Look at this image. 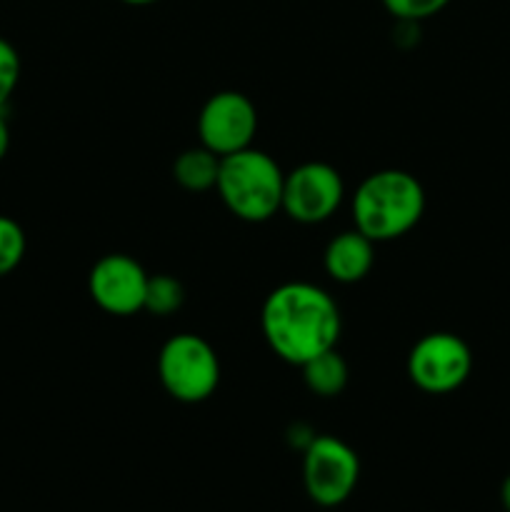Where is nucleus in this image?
I'll list each match as a JSON object with an SVG mask.
<instances>
[{
  "mask_svg": "<svg viewBox=\"0 0 510 512\" xmlns=\"http://www.w3.org/2000/svg\"><path fill=\"white\" fill-rule=\"evenodd\" d=\"M158 378L165 393L178 403H203L220 385L218 353L200 335H173L158 353Z\"/></svg>",
  "mask_w": 510,
  "mask_h": 512,
  "instance_id": "nucleus-4",
  "label": "nucleus"
},
{
  "mask_svg": "<svg viewBox=\"0 0 510 512\" xmlns=\"http://www.w3.org/2000/svg\"><path fill=\"white\" fill-rule=\"evenodd\" d=\"M380 3H383V8L388 10L395 20H403V23H420V20L433 18L440 10L448 8L450 0H380Z\"/></svg>",
  "mask_w": 510,
  "mask_h": 512,
  "instance_id": "nucleus-15",
  "label": "nucleus"
},
{
  "mask_svg": "<svg viewBox=\"0 0 510 512\" xmlns=\"http://www.w3.org/2000/svg\"><path fill=\"white\" fill-rule=\"evenodd\" d=\"M258 133V110L248 95L238 90H220L210 95L198 115L200 145L215 155H230L253 145Z\"/></svg>",
  "mask_w": 510,
  "mask_h": 512,
  "instance_id": "nucleus-8",
  "label": "nucleus"
},
{
  "mask_svg": "<svg viewBox=\"0 0 510 512\" xmlns=\"http://www.w3.org/2000/svg\"><path fill=\"white\" fill-rule=\"evenodd\" d=\"M8 148H10V125L8 120H5L3 110H0V160L8 155Z\"/></svg>",
  "mask_w": 510,
  "mask_h": 512,
  "instance_id": "nucleus-17",
  "label": "nucleus"
},
{
  "mask_svg": "<svg viewBox=\"0 0 510 512\" xmlns=\"http://www.w3.org/2000/svg\"><path fill=\"white\" fill-rule=\"evenodd\" d=\"M345 198L343 175L323 160H308L285 173L283 210L290 220L303 225L325 223Z\"/></svg>",
  "mask_w": 510,
  "mask_h": 512,
  "instance_id": "nucleus-7",
  "label": "nucleus"
},
{
  "mask_svg": "<svg viewBox=\"0 0 510 512\" xmlns=\"http://www.w3.org/2000/svg\"><path fill=\"white\" fill-rule=\"evenodd\" d=\"M360 480V458L345 440L315 435L303 450V485L320 508H338L355 493Z\"/></svg>",
  "mask_w": 510,
  "mask_h": 512,
  "instance_id": "nucleus-5",
  "label": "nucleus"
},
{
  "mask_svg": "<svg viewBox=\"0 0 510 512\" xmlns=\"http://www.w3.org/2000/svg\"><path fill=\"white\" fill-rule=\"evenodd\" d=\"M20 70H23V65H20V55L15 45L10 40L0 38V110L5 108L10 95L18 88Z\"/></svg>",
  "mask_w": 510,
  "mask_h": 512,
  "instance_id": "nucleus-16",
  "label": "nucleus"
},
{
  "mask_svg": "<svg viewBox=\"0 0 510 512\" xmlns=\"http://www.w3.org/2000/svg\"><path fill=\"white\" fill-rule=\"evenodd\" d=\"M120 3H125V5H153V3H158V0H120Z\"/></svg>",
  "mask_w": 510,
  "mask_h": 512,
  "instance_id": "nucleus-19",
  "label": "nucleus"
},
{
  "mask_svg": "<svg viewBox=\"0 0 510 512\" xmlns=\"http://www.w3.org/2000/svg\"><path fill=\"white\" fill-rule=\"evenodd\" d=\"M283 183L285 173L273 155L250 145L220 158L215 190L235 218L265 223L283 205Z\"/></svg>",
  "mask_w": 510,
  "mask_h": 512,
  "instance_id": "nucleus-3",
  "label": "nucleus"
},
{
  "mask_svg": "<svg viewBox=\"0 0 510 512\" xmlns=\"http://www.w3.org/2000/svg\"><path fill=\"white\" fill-rule=\"evenodd\" d=\"M185 300L183 283L173 275H150L148 293H145V310L158 318H168L180 310Z\"/></svg>",
  "mask_w": 510,
  "mask_h": 512,
  "instance_id": "nucleus-13",
  "label": "nucleus"
},
{
  "mask_svg": "<svg viewBox=\"0 0 510 512\" xmlns=\"http://www.w3.org/2000/svg\"><path fill=\"white\" fill-rule=\"evenodd\" d=\"M340 328L343 320L333 295L305 280L273 288L260 310V330L268 348L298 368L335 348Z\"/></svg>",
  "mask_w": 510,
  "mask_h": 512,
  "instance_id": "nucleus-1",
  "label": "nucleus"
},
{
  "mask_svg": "<svg viewBox=\"0 0 510 512\" xmlns=\"http://www.w3.org/2000/svg\"><path fill=\"white\" fill-rule=\"evenodd\" d=\"M220 170V155L208 150L205 145L198 148H188L175 158L173 163V178L180 188L190 190V193H203V190L215 188Z\"/></svg>",
  "mask_w": 510,
  "mask_h": 512,
  "instance_id": "nucleus-11",
  "label": "nucleus"
},
{
  "mask_svg": "<svg viewBox=\"0 0 510 512\" xmlns=\"http://www.w3.org/2000/svg\"><path fill=\"white\" fill-rule=\"evenodd\" d=\"M25 248H28V240L18 220L0 215V278L10 275L23 263Z\"/></svg>",
  "mask_w": 510,
  "mask_h": 512,
  "instance_id": "nucleus-14",
  "label": "nucleus"
},
{
  "mask_svg": "<svg viewBox=\"0 0 510 512\" xmlns=\"http://www.w3.org/2000/svg\"><path fill=\"white\" fill-rule=\"evenodd\" d=\"M408 378L428 395H448L463 388L473 373V353L460 335L428 333L410 348Z\"/></svg>",
  "mask_w": 510,
  "mask_h": 512,
  "instance_id": "nucleus-6",
  "label": "nucleus"
},
{
  "mask_svg": "<svg viewBox=\"0 0 510 512\" xmlns=\"http://www.w3.org/2000/svg\"><path fill=\"white\" fill-rule=\"evenodd\" d=\"M375 263V243L365 238L360 230H343L328 243L323 255L325 273L335 283L353 285L360 283L365 275L373 270Z\"/></svg>",
  "mask_w": 510,
  "mask_h": 512,
  "instance_id": "nucleus-10",
  "label": "nucleus"
},
{
  "mask_svg": "<svg viewBox=\"0 0 510 512\" xmlns=\"http://www.w3.org/2000/svg\"><path fill=\"white\" fill-rule=\"evenodd\" d=\"M500 503H503L505 512H510V475L503 480V485H500Z\"/></svg>",
  "mask_w": 510,
  "mask_h": 512,
  "instance_id": "nucleus-18",
  "label": "nucleus"
},
{
  "mask_svg": "<svg viewBox=\"0 0 510 512\" xmlns=\"http://www.w3.org/2000/svg\"><path fill=\"white\" fill-rule=\"evenodd\" d=\"M148 280L150 275L138 260L125 253H110L90 268L88 293L100 310L128 318L145 310Z\"/></svg>",
  "mask_w": 510,
  "mask_h": 512,
  "instance_id": "nucleus-9",
  "label": "nucleus"
},
{
  "mask_svg": "<svg viewBox=\"0 0 510 512\" xmlns=\"http://www.w3.org/2000/svg\"><path fill=\"white\" fill-rule=\"evenodd\" d=\"M355 230L373 243L403 238L425 213V190L408 170L385 168L358 185L350 203Z\"/></svg>",
  "mask_w": 510,
  "mask_h": 512,
  "instance_id": "nucleus-2",
  "label": "nucleus"
},
{
  "mask_svg": "<svg viewBox=\"0 0 510 512\" xmlns=\"http://www.w3.org/2000/svg\"><path fill=\"white\" fill-rule=\"evenodd\" d=\"M300 368H303V380L308 390L320 395V398H335L348 385V363L335 348L315 355L313 360H308Z\"/></svg>",
  "mask_w": 510,
  "mask_h": 512,
  "instance_id": "nucleus-12",
  "label": "nucleus"
}]
</instances>
